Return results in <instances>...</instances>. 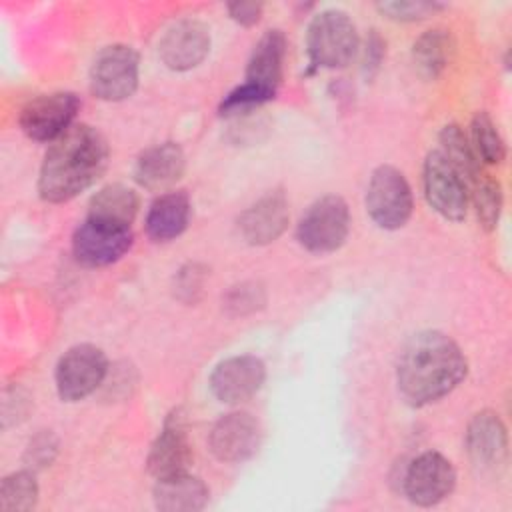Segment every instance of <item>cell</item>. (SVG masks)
I'll list each match as a JSON object with an SVG mask.
<instances>
[{"mask_svg":"<svg viewBox=\"0 0 512 512\" xmlns=\"http://www.w3.org/2000/svg\"><path fill=\"white\" fill-rule=\"evenodd\" d=\"M466 372V356L448 334L422 330L410 336L400 350L398 392L410 406H426L450 394Z\"/></svg>","mask_w":512,"mask_h":512,"instance_id":"6da1fadb","label":"cell"},{"mask_svg":"<svg viewBox=\"0 0 512 512\" xmlns=\"http://www.w3.org/2000/svg\"><path fill=\"white\" fill-rule=\"evenodd\" d=\"M110 148L106 138L88 124H72L56 138L40 166L38 194L60 204L90 188L106 170Z\"/></svg>","mask_w":512,"mask_h":512,"instance_id":"7a4b0ae2","label":"cell"},{"mask_svg":"<svg viewBox=\"0 0 512 512\" xmlns=\"http://www.w3.org/2000/svg\"><path fill=\"white\" fill-rule=\"evenodd\" d=\"M358 30L342 10L316 14L306 32V52L312 68H344L358 52Z\"/></svg>","mask_w":512,"mask_h":512,"instance_id":"3957f363","label":"cell"},{"mask_svg":"<svg viewBox=\"0 0 512 512\" xmlns=\"http://www.w3.org/2000/svg\"><path fill=\"white\" fill-rule=\"evenodd\" d=\"M350 232L348 204L336 196L326 194L312 202L296 226L300 246L314 254H328L338 250Z\"/></svg>","mask_w":512,"mask_h":512,"instance_id":"277c9868","label":"cell"},{"mask_svg":"<svg viewBox=\"0 0 512 512\" xmlns=\"http://www.w3.org/2000/svg\"><path fill=\"white\" fill-rule=\"evenodd\" d=\"M412 190L404 174L394 166H378L366 188V210L372 222L384 230L402 228L412 216Z\"/></svg>","mask_w":512,"mask_h":512,"instance_id":"5b68a950","label":"cell"},{"mask_svg":"<svg viewBox=\"0 0 512 512\" xmlns=\"http://www.w3.org/2000/svg\"><path fill=\"white\" fill-rule=\"evenodd\" d=\"M138 52L126 44L102 48L90 66V90L106 102L130 98L138 88Z\"/></svg>","mask_w":512,"mask_h":512,"instance_id":"8992f818","label":"cell"},{"mask_svg":"<svg viewBox=\"0 0 512 512\" xmlns=\"http://www.w3.org/2000/svg\"><path fill=\"white\" fill-rule=\"evenodd\" d=\"M132 226L86 216L72 236V252L84 266H108L120 260L132 246Z\"/></svg>","mask_w":512,"mask_h":512,"instance_id":"52a82bcc","label":"cell"},{"mask_svg":"<svg viewBox=\"0 0 512 512\" xmlns=\"http://www.w3.org/2000/svg\"><path fill=\"white\" fill-rule=\"evenodd\" d=\"M108 376V358L94 344L68 348L56 364V390L66 402L90 396Z\"/></svg>","mask_w":512,"mask_h":512,"instance_id":"ba28073f","label":"cell"},{"mask_svg":"<svg viewBox=\"0 0 512 512\" xmlns=\"http://www.w3.org/2000/svg\"><path fill=\"white\" fill-rule=\"evenodd\" d=\"M424 196L434 212L442 218L458 222L468 210V184L460 172L440 154L432 150L422 166Z\"/></svg>","mask_w":512,"mask_h":512,"instance_id":"9c48e42d","label":"cell"},{"mask_svg":"<svg viewBox=\"0 0 512 512\" xmlns=\"http://www.w3.org/2000/svg\"><path fill=\"white\" fill-rule=\"evenodd\" d=\"M80 110V98L74 92L40 94L26 102L18 124L22 132L36 142H54L74 122Z\"/></svg>","mask_w":512,"mask_h":512,"instance_id":"30bf717a","label":"cell"},{"mask_svg":"<svg viewBox=\"0 0 512 512\" xmlns=\"http://www.w3.org/2000/svg\"><path fill=\"white\" fill-rule=\"evenodd\" d=\"M456 484V470L452 462L434 450L416 456L404 476L402 488L406 498L416 506H434L442 502Z\"/></svg>","mask_w":512,"mask_h":512,"instance_id":"8fae6325","label":"cell"},{"mask_svg":"<svg viewBox=\"0 0 512 512\" xmlns=\"http://www.w3.org/2000/svg\"><path fill=\"white\" fill-rule=\"evenodd\" d=\"M266 380V366L252 354L230 356L210 374V390L224 404H240L252 398Z\"/></svg>","mask_w":512,"mask_h":512,"instance_id":"7c38bea8","label":"cell"},{"mask_svg":"<svg viewBox=\"0 0 512 512\" xmlns=\"http://www.w3.org/2000/svg\"><path fill=\"white\" fill-rule=\"evenodd\" d=\"M262 442L260 422L248 412L220 416L208 436L212 454L222 462H244L252 458Z\"/></svg>","mask_w":512,"mask_h":512,"instance_id":"4fadbf2b","label":"cell"},{"mask_svg":"<svg viewBox=\"0 0 512 512\" xmlns=\"http://www.w3.org/2000/svg\"><path fill=\"white\" fill-rule=\"evenodd\" d=\"M466 452L470 462L482 474L498 472L508 456V434L500 416L482 410L472 416L466 428Z\"/></svg>","mask_w":512,"mask_h":512,"instance_id":"5bb4252c","label":"cell"},{"mask_svg":"<svg viewBox=\"0 0 512 512\" xmlns=\"http://www.w3.org/2000/svg\"><path fill=\"white\" fill-rule=\"evenodd\" d=\"M210 52V30L204 22L184 18L174 22L158 42V56L166 68L184 72L196 68Z\"/></svg>","mask_w":512,"mask_h":512,"instance_id":"9a60e30c","label":"cell"},{"mask_svg":"<svg viewBox=\"0 0 512 512\" xmlns=\"http://www.w3.org/2000/svg\"><path fill=\"white\" fill-rule=\"evenodd\" d=\"M190 462H192V444L186 432L184 418L176 410L164 420L162 430L152 442L148 450L146 466H148V472L158 480V478H168L174 474L188 472Z\"/></svg>","mask_w":512,"mask_h":512,"instance_id":"2e32d148","label":"cell"},{"mask_svg":"<svg viewBox=\"0 0 512 512\" xmlns=\"http://www.w3.org/2000/svg\"><path fill=\"white\" fill-rule=\"evenodd\" d=\"M288 218L286 194L282 190H270L240 214L238 232L248 244L264 246L286 230Z\"/></svg>","mask_w":512,"mask_h":512,"instance_id":"e0dca14e","label":"cell"},{"mask_svg":"<svg viewBox=\"0 0 512 512\" xmlns=\"http://www.w3.org/2000/svg\"><path fill=\"white\" fill-rule=\"evenodd\" d=\"M284 56L286 36L282 34V30H266L252 48L244 82L270 96H276L282 82Z\"/></svg>","mask_w":512,"mask_h":512,"instance_id":"ac0fdd59","label":"cell"},{"mask_svg":"<svg viewBox=\"0 0 512 512\" xmlns=\"http://www.w3.org/2000/svg\"><path fill=\"white\" fill-rule=\"evenodd\" d=\"M186 168L180 144L162 142L146 148L134 164V180L146 190H164L176 184Z\"/></svg>","mask_w":512,"mask_h":512,"instance_id":"d6986e66","label":"cell"},{"mask_svg":"<svg viewBox=\"0 0 512 512\" xmlns=\"http://www.w3.org/2000/svg\"><path fill=\"white\" fill-rule=\"evenodd\" d=\"M192 204L186 192L172 190L160 194L146 212V234L154 242H168L178 238L190 224Z\"/></svg>","mask_w":512,"mask_h":512,"instance_id":"ffe728a7","label":"cell"},{"mask_svg":"<svg viewBox=\"0 0 512 512\" xmlns=\"http://www.w3.org/2000/svg\"><path fill=\"white\" fill-rule=\"evenodd\" d=\"M154 504L164 512H196L208 504V486L188 472L158 478L154 486Z\"/></svg>","mask_w":512,"mask_h":512,"instance_id":"44dd1931","label":"cell"},{"mask_svg":"<svg viewBox=\"0 0 512 512\" xmlns=\"http://www.w3.org/2000/svg\"><path fill=\"white\" fill-rule=\"evenodd\" d=\"M138 214V196L124 184H108L100 188L88 204V216L132 226Z\"/></svg>","mask_w":512,"mask_h":512,"instance_id":"7402d4cb","label":"cell"},{"mask_svg":"<svg viewBox=\"0 0 512 512\" xmlns=\"http://www.w3.org/2000/svg\"><path fill=\"white\" fill-rule=\"evenodd\" d=\"M454 52V40L448 30L434 28L418 36L412 46V58L416 70L424 78H438L450 62Z\"/></svg>","mask_w":512,"mask_h":512,"instance_id":"603a6c76","label":"cell"},{"mask_svg":"<svg viewBox=\"0 0 512 512\" xmlns=\"http://www.w3.org/2000/svg\"><path fill=\"white\" fill-rule=\"evenodd\" d=\"M440 154L460 172L466 184H472L474 178L482 172L480 162L470 146L468 136L462 132L458 124H446L440 130Z\"/></svg>","mask_w":512,"mask_h":512,"instance_id":"cb8c5ba5","label":"cell"},{"mask_svg":"<svg viewBox=\"0 0 512 512\" xmlns=\"http://www.w3.org/2000/svg\"><path fill=\"white\" fill-rule=\"evenodd\" d=\"M38 502V482L32 470H18L4 476L0 484V508L4 512H26Z\"/></svg>","mask_w":512,"mask_h":512,"instance_id":"d4e9b609","label":"cell"},{"mask_svg":"<svg viewBox=\"0 0 512 512\" xmlns=\"http://www.w3.org/2000/svg\"><path fill=\"white\" fill-rule=\"evenodd\" d=\"M470 146L484 164H500L506 156L504 140L494 124V120L486 112H478L470 124Z\"/></svg>","mask_w":512,"mask_h":512,"instance_id":"484cf974","label":"cell"},{"mask_svg":"<svg viewBox=\"0 0 512 512\" xmlns=\"http://www.w3.org/2000/svg\"><path fill=\"white\" fill-rule=\"evenodd\" d=\"M472 202L484 230H494L502 212V186L498 180L480 172L472 182Z\"/></svg>","mask_w":512,"mask_h":512,"instance_id":"4316f807","label":"cell"},{"mask_svg":"<svg viewBox=\"0 0 512 512\" xmlns=\"http://www.w3.org/2000/svg\"><path fill=\"white\" fill-rule=\"evenodd\" d=\"M266 302V292L256 282H242L232 286L224 296V308L232 316H244L252 314L258 308H262Z\"/></svg>","mask_w":512,"mask_h":512,"instance_id":"83f0119b","label":"cell"},{"mask_svg":"<svg viewBox=\"0 0 512 512\" xmlns=\"http://www.w3.org/2000/svg\"><path fill=\"white\" fill-rule=\"evenodd\" d=\"M376 8L390 20L416 22V20H424V18L436 14L438 10L444 8V4L426 2V0H416V2L414 0H392V2H380Z\"/></svg>","mask_w":512,"mask_h":512,"instance_id":"f1b7e54d","label":"cell"},{"mask_svg":"<svg viewBox=\"0 0 512 512\" xmlns=\"http://www.w3.org/2000/svg\"><path fill=\"white\" fill-rule=\"evenodd\" d=\"M58 454V440L52 432H40L36 434L28 446H26V452H24V464L28 470H40V468H46L54 462Z\"/></svg>","mask_w":512,"mask_h":512,"instance_id":"f546056e","label":"cell"},{"mask_svg":"<svg viewBox=\"0 0 512 512\" xmlns=\"http://www.w3.org/2000/svg\"><path fill=\"white\" fill-rule=\"evenodd\" d=\"M206 270L198 264H188L184 266L182 270H178V276H176V296L184 302H194L198 298V294L202 292V284H204V274Z\"/></svg>","mask_w":512,"mask_h":512,"instance_id":"4dcf8cb0","label":"cell"},{"mask_svg":"<svg viewBox=\"0 0 512 512\" xmlns=\"http://www.w3.org/2000/svg\"><path fill=\"white\" fill-rule=\"evenodd\" d=\"M384 52H386L384 38L376 30H372L368 34V38L364 42V50H362V72L366 78H372L378 72V68L384 60Z\"/></svg>","mask_w":512,"mask_h":512,"instance_id":"1f68e13d","label":"cell"},{"mask_svg":"<svg viewBox=\"0 0 512 512\" xmlns=\"http://www.w3.org/2000/svg\"><path fill=\"white\" fill-rule=\"evenodd\" d=\"M230 18L236 20L242 26H254L262 16V4L260 2H232L228 4Z\"/></svg>","mask_w":512,"mask_h":512,"instance_id":"d6a6232c","label":"cell"}]
</instances>
